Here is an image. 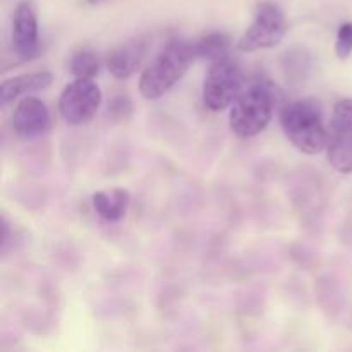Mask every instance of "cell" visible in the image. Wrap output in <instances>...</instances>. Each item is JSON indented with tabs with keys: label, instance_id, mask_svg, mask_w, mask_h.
Wrapping results in <instances>:
<instances>
[{
	"label": "cell",
	"instance_id": "cell-1",
	"mask_svg": "<svg viewBox=\"0 0 352 352\" xmlns=\"http://www.w3.org/2000/svg\"><path fill=\"white\" fill-rule=\"evenodd\" d=\"M280 102V91L268 79H253L234 102L230 110V129L237 138L258 136L270 124L274 110Z\"/></svg>",
	"mask_w": 352,
	"mask_h": 352
},
{
	"label": "cell",
	"instance_id": "cell-2",
	"mask_svg": "<svg viewBox=\"0 0 352 352\" xmlns=\"http://www.w3.org/2000/svg\"><path fill=\"white\" fill-rule=\"evenodd\" d=\"M280 124L287 140L302 153L316 155L327 150L329 131L316 100L302 98L285 103L280 110Z\"/></svg>",
	"mask_w": 352,
	"mask_h": 352
},
{
	"label": "cell",
	"instance_id": "cell-3",
	"mask_svg": "<svg viewBox=\"0 0 352 352\" xmlns=\"http://www.w3.org/2000/svg\"><path fill=\"white\" fill-rule=\"evenodd\" d=\"M196 60L195 45L174 40L148 64L140 79L143 98L157 100L170 91Z\"/></svg>",
	"mask_w": 352,
	"mask_h": 352
},
{
	"label": "cell",
	"instance_id": "cell-4",
	"mask_svg": "<svg viewBox=\"0 0 352 352\" xmlns=\"http://www.w3.org/2000/svg\"><path fill=\"white\" fill-rule=\"evenodd\" d=\"M244 88V74L234 58L223 57L212 62L203 82V102L213 112L232 105Z\"/></svg>",
	"mask_w": 352,
	"mask_h": 352
},
{
	"label": "cell",
	"instance_id": "cell-5",
	"mask_svg": "<svg viewBox=\"0 0 352 352\" xmlns=\"http://www.w3.org/2000/svg\"><path fill=\"white\" fill-rule=\"evenodd\" d=\"M287 23H285L284 10L270 0L258 3L254 21L243 38L237 43V48L243 52H256L265 48H274L284 40Z\"/></svg>",
	"mask_w": 352,
	"mask_h": 352
},
{
	"label": "cell",
	"instance_id": "cell-6",
	"mask_svg": "<svg viewBox=\"0 0 352 352\" xmlns=\"http://www.w3.org/2000/svg\"><path fill=\"white\" fill-rule=\"evenodd\" d=\"M102 105V91L93 79L69 82L58 98V112L69 126H82L95 117Z\"/></svg>",
	"mask_w": 352,
	"mask_h": 352
},
{
	"label": "cell",
	"instance_id": "cell-7",
	"mask_svg": "<svg viewBox=\"0 0 352 352\" xmlns=\"http://www.w3.org/2000/svg\"><path fill=\"white\" fill-rule=\"evenodd\" d=\"M12 48L23 60L40 55V33L34 7L30 0L17 3L12 19Z\"/></svg>",
	"mask_w": 352,
	"mask_h": 352
},
{
	"label": "cell",
	"instance_id": "cell-8",
	"mask_svg": "<svg viewBox=\"0 0 352 352\" xmlns=\"http://www.w3.org/2000/svg\"><path fill=\"white\" fill-rule=\"evenodd\" d=\"M12 129L21 140H33L50 129V112L36 96H23L12 116Z\"/></svg>",
	"mask_w": 352,
	"mask_h": 352
},
{
	"label": "cell",
	"instance_id": "cell-9",
	"mask_svg": "<svg viewBox=\"0 0 352 352\" xmlns=\"http://www.w3.org/2000/svg\"><path fill=\"white\" fill-rule=\"evenodd\" d=\"M150 36H134L117 45L107 55V69L117 79H126L140 69L150 50Z\"/></svg>",
	"mask_w": 352,
	"mask_h": 352
},
{
	"label": "cell",
	"instance_id": "cell-10",
	"mask_svg": "<svg viewBox=\"0 0 352 352\" xmlns=\"http://www.w3.org/2000/svg\"><path fill=\"white\" fill-rule=\"evenodd\" d=\"M327 157L330 165L340 174L352 172V129L332 122L327 141Z\"/></svg>",
	"mask_w": 352,
	"mask_h": 352
},
{
	"label": "cell",
	"instance_id": "cell-11",
	"mask_svg": "<svg viewBox=\"0 0 352 352\" xmlns=\"http://www.w3.org/2000/svg\"><path fill=\"white\" fill-rule=\"evenodd\" d=\"M50 85L52 74L48 71L30 72V74H21L16 78L6 79L0 86V103H2V107H7L14 100L47 89Z\"/></svg>",
	"mask_w": 352,
	"mask_h": 352
},
{
	"label": "cell",
	"instance_id": "cell-12",
	"mask_svg": "<svg viewBox=\"0 0 352 352\" xmlns=\"http://www.w3.org/2000/svg\"><path fill=\"white\" fill-rule=\"evenodd\" d=\"M91 203L100 219L105 222H119L129 208V192L120 188L98 191L91 196Z\"/></svg>",
	"mask_w": 352,
	"mask_h": 352
},
{
	"label": "cell",
	"instance_id": "cell-13",
	"mask_svg": "<svg viewBox=\"0 0 352 352\" xmlns=\"http://www.w3.org/2000/svg\"><path fill=\"white\" fill-rule=\"evenodd\" d=\"M282 69L291 85H301L311 71V55L305 48H292L282 57Z\"/></svg>",
	"mask_w": 352,
	"mask_h": 352
},
{
	"label": "cell",
	"instance_id": "cell-14",
	"mask_svg": "<svg viewBox=\"0 0 352 352\" xmlns=\"http://www.w3.org/2000/svg\"><path fill=\"white\" fill-rule=\"evenodd\" d=\"M232 48V40L226 33H210L203 36L201 40L195 43L196 58H206L210 62H215L219 58L229 57V52Z\"/></svg>",
	"mask_w": 352,
	"mask_h": 352
},
{
	"label": "cell",
	"instance_id": "cell-15",
	"mask_svg": "<svg viewBox=\"0 0 352 352\" xmlns=\"http://www.w3.org/2000/svg\"><path fill=\"white\" fill-rule=\"evenodd\" d=\"M69 67L74 78L93 79L100 71V58L91 48H79L72 54Z\"/></svg>",
	"mask_w": 352,
	"mask_h": 352
},
{
	"label": "cell",
	"instance_id": "cell-16",
	"mask_svg": "<svg viewBox=\"0 0 352 352\" xmlns=\"http://www.w3.org/2000/svg\"><path fill=\"white\" fill-rule=\"evenodd\" d=\"M134 105L127 95H116L109 102L107 107V113H109L110 120L116 124H124L133 117Z\"/></svg>",
	"mask_w": 352,
	"mask_h": 352
},
{
	"label": "cell",
	"instance_id": "cell-17",
	"mask_svg": "<svg viewBox=\"0 0 352 352\" xmlns=\"http://www.w3.org/2000/svg\"><path fill=\"white\" fill-rule=\"evenodd\" d=\"M352 54V23L340 24L337 31L336 40V55L340 60H346Z\"/></svg>",
	"mask_w": 352,
	"mask_h": 352
},
{
	"label": "cell",
	"instance_id": "cell-18",
	"mask_svg": "<svg viewBox=\"0 0 352 352\" xmlns=\"http://www.w3.org/2000/svg\"><path fill=\"white\" fill-rule=\"evenodd\" d=\"M332 122L340 124L352 129V98H344L336 103L333 107V119Z\"/></svg>",
	"mask_w": 352,
	"mask_h": 352
},
{
	"label": "cell",
	"instance_id": "cell-19",
	"mask_svg": "<svg viewBox=\"0 0 352 352\" xmlns=\"http://www.w3.org/2000/svg\"><path fill=\"white\" fill-rule=\"evenodd\" d=\"M86 2H88L89 6H96V3H102L105 2V0H86Z\"/></svg>",
	"mask_w": 352,
	"mask_h": 352
}]
</instances>
